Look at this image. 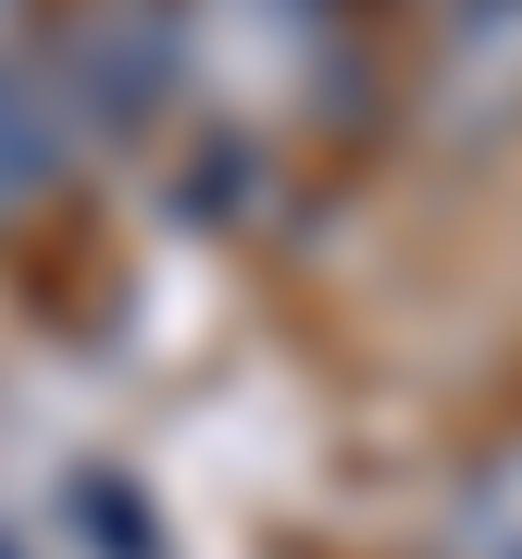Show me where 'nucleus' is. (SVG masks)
<instances>
[{"instance_id":"nucleus-1","label":"nucleus","mask_w":522,"mask_h":559,"mask_svg":"<svg viewBox=\"0 0 522 559\" xmlns=\"http://www.w3.org/2000/svg\"><path fill=\"white\" fill-rule=\"evenodd\" d=\"M175 87H212L237 124L336 100L348 87L336 0H175Z\"/></svg>"},{"instance_id":"nucleus-2","label":"nucleus","mask_w":522,"mask_h":559,"mask_svg":"<svg viewBox=\"0 0 522 559\" xmlns=\"http://www.w3.org/2000/svg\"><path fill=\"white\" fill-rule=\"evenodd\" d=\"M62 138H138L175 100V0H87L62 25V50L38 62Z\"/></svg>"},{"instance_id":"nucleus-3","label":"nucleus","mask_w":522,"mask_h":559,"mask_svg":"<svg viewBox=\"0 0 522 559\" xmlns=\"http://www.w3.org/2000/svg\"><path fill=\"white\" fill-rule=\"evenodd\" d=\"M436 124L461 150L522 124V0H461V13H436Z\"/></svg>"},{"instance_id":"nucleus-4","label":"nucleus","mask_w":522,"mask_h":559,"mask_svg":"<svg viewBox=\"0 0 522 559\" xmlns=\"http://www.w3.org/2000/svg\"><path fill=\"white\" fill-rule=\"evenodd\" d=\"M436 559H522V436L461 460V485L436 510Z\"/></svg>"},{"instance_id":"nucleus-5","label":"nucleus","mask_w":522,"mask_h":559,"mask_svg":"<svg viewBox=\"0 0 522 559\" xmlns=\"http://www.w3.org/2000/svg\"><path fill=\"white\" fill-rule=\"evenodd\" d=\"M62 162H75V138H62V112H50V87H38V62H0V212H25V200H50L62 187Z\"/></svg>"},{"instance_id":"nucleus-6","label":"nucleus","mask_w":522,"mask_h":559,"mask_svg":"<svg viewBox=\"0 0 522 559\" xmlns=\"http://www.w3.org/2000/svg\"><path fill=\"white\" fill-rule=\"evenodd\" d=\"M62 522H75L100 559H162V547H175V535H162V510H150V485H138V473H112V460L62 473Z\"/></svg>"},{"instance_id":"nucleus-7","label":"nucleus","mask_w":522,"mask_h":559,"mask_svg":"<svg viewBox=\"0 0 522 559\" xmlns=\"http://www.w3.org/2000/svg\"><path fill=\"white\" fill-rule=\"evenodd\" d=\"M25 13H38V0H0V62L25 50Z\"/></svg>"},{"instance_id":"nucleus-8","label":"nucleus","mask_w":522,"mask_h":559,"mask_svg":"<svg viewBox=\"0 0 522 559\" xmlns=\"http://www.w3.org/2000/svg\"><path fill=\"white\" fill-rule=\"evenodd\" d=\"M0 559H38V547H25V535H0Z\"/></svg>"},{"instance_id":"nucleus-9","label":"nucleus","mask_w":522,"mask_h":559,"mask_svg":"<svg viewBox=\"0 0 522 559\" xmlns=\"http://www.w3.org/2000/svg\"><path fill=\"white\" fill-rule=\"evenodd\" d=\"M436 13H461V0H436Z\"/></svg>"}]
</instances>
